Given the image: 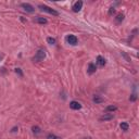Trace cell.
Masks as SVG:
<instances>
[{
  "instance_id": "1",
  "label": "cell",
  "mask_w": 139,
  "mask_h": 139,
  "mask_svg": "<svg viewBox=\"0 0 139 139\" xmlns=\"http://www.w3.org/2000/svg\"><path fill=\"white\" fill-rule=\"evenodd\" d=\"M46 58V53H45V50H38L37 52H36L35 57L33 58V61L34 62H41L44 61V59Z\"/></svg>"
},
{
  "instance_id": "15",
  "label": "cell",
  "mask_w": 139,
  "mask_h": 139,
  "mask_svg": "<svg viewBox=\"0 0 139 139\" xmlns=\"http://www.w3.org/2000/svg\"><path fill=\"white\" fill-rule=\"evenodd\" d=\"M47 139H61V138L55 136V135H53V134H49V135L47 136Z\"/></svg>"
},
{
  "instance_id": "20",
  "label": "cell",
  "mask_w": 139,
  "mask_h": 139,
  "mask_svg": "<svg viewBox=\"0 0 139 139\" xmlns=\"http://www.w3.org/2000/svg\"><path fill=\"white\" fill-rule=\"evenodd\" d=\"M115 12V9L114 8H110V11H109V14H113Z\"/></svg>"
},
{
  "instance_id": "6",
  "label": "cell",
  "mask_w": 139,
  "mask_h": 139,
  "mask_svg": "<svg viewBox=\"0 0 139 139\" xmlns=\"http://www.w3.org/2000/svg\"><path fill=\"white\" fill-rule=\"evenodd\" d=\"M34 22L35 23H38V24H47L48 23V20L47 19H45V17H42V16H37V17H35L34 19Z\"/></svg>"
},
{
  "instance_id": "13",
  "label": "cell",
  "mask_w": 139,
  "mask_h": 139,
  "mask_svg": "<svg viewBox=\"0 0 139 139\" xmlns=\"http://www.w3.org/2000/svg\"><path fill=\"white\" fill-rule=\"evenodd\" d=\"M121 128H122V131H128L129 126H128V124H127V123H122V124H121Z\"/></svg>"
},
{
  "instance_id": "4",
  "label": "cell",
  "mask_w": 139,
  "mask_h": 139,
  "mask_svg": "<svg viewBox=\"0 0 139 139\" xmlns=\"http://www.w3.org/2000/svg\"><path fill=\"white\" fill-rule=\"evenodd\" d=\"M83 8V1H76L75 3L73 4V11L74 12H79Z\"/></svg>"
},
{
  "instance_id": "11",
  "label": "cell",
  "mask_w": 139,
  "mask_h": 139,
  "mask_svg": "<svg viewBox=\"0 0 139 139\" xmlns=\"http://www.w3.org/2000/svg\"><path fill=\"white\" fill-rule=\"evenodd\" d=\"M93 100V102H95V103H101V102H103V101H104L103 98L99 97V96H95Z\"/></svg>"
},
{
  "instance_id": "3",
  "label": "cell",
  "mask_w": 139,
  "mask_h": 139,
  "mask_svg": "<svg viewBox=\"0 0 139 139\" xmlns=\"http://www.w3.org/2000/svg\"><path fill=\"white\" fill-rule=\"evenodd\" d=\"M21 7L26 11V12H28V13H33L35 11L34 7H33L32 4H30V3H22Z\"/></svg>"
},
{
  "instance_id": "17",
  "label": "cell",
  "mask_w": 139,
  "mask_h": 139,
  "mask_svg": "<svg viewBox=\"0 0 139 139\" xmlns=\"http://www.w3.org/2000/svg\"><path fill=\"white\" fill-rule=\"evenodd\" d=\"M33 131H34V134H39L40 133V128L38 126H34V127H33Z\"/></svg>"
},
{
  "instance_id": "7",
  "label": "cell",
  "mask_w": 139,
  "mask_h": 139,
  "mask_svg": "<svg viewBox=\"0 0 139 139\" xmlns=\"http://www.w3.org/2000/svg\"><path fill=\"white\" fill-rule=\"evenodd\" d=\"M70 108L73 110H79L80 108H82V104L77 101H72L71 103H70Z\"/></svg>"
},
{
  "instance_id": "19",
  "label": "cell",
  "mask_w": 139,
  "mask_h": 139,
  "mask_svg": "<svg viewBox=\"0 0 139 139\" xmlns=\"http://www.w3.org/2000/svg\"><path fill=\"white\" fill-rule=\"evenodd\" d=\"M15 72H16V74H19L20 76H23V73H22V71H21V69H15Z\"/></svg>"
},
{
  "instance_id": "12",
  "label": "cell",
  "mask_w": 139,
  "mask_h": 139,
  "mask_svg": "<svg viewBox=\"0 0 139 139\" xmlns=\"http://www.w3.org/2000/svg\"><path fill=\"white\" fill-rule=\"evenodd\" d=\"M124 20V14H122V13H120V14H117V16H116V19H115V21H116V23L117 24H120L121 22Z\"/></svg>"
},
{
  "instance_id": "2",
  "label": "cell",
  "mask_w": 139,
  "mask_h": 139,
  "mask_svg": "<svg viewBox=\"0 0 139 139\" xmlns=\"http://www.w3.org/2000/svg\"><path fill=\"white\" fill-rule=\"evenodd\" d=\"M39 9L41 11H45V12L49 13V14H52V15H55V16H58L59 15V12H57L55 10H53V9H51L50 7L46 6V4H40L39 6Z\"/></svg>"
},
{
  "instance_id": "18",
  "label": "cell",
  "mask_w": 139,
  "mask_h": 139,
  "mask_svg": "<svg viewBox=\"0 0 139 139\" xmlns=\"http://www.w3.org/2000/svg\"><path fill=\"white\" fill-rule=\"evenodd\" d=\"M136 99H137V96H136L135 93H133V95L131 96V98H129V100H131V101H135Z\"/></svg>"
},
{
  "instance_id": "10",
  "label": "cell",
  "mask_w": 139,
  "mask_h": 139,
  "mask_svg": "<svg viewBox=\"0 0 139 139\" xmlns=\"http://www.w3.org/2000/svg\"><path fill=\"white\" fill-rule=\"evenodd\" d=\"M97 63H98V65H100V66H104V65H105V60H104V58L101 57V55H98V58H97Z\"/></svg>"
},
{
  "instance_id": "5",
  "label": "cell",
  "mask_w": 139,
  "mask_h": 139,
  "mask_svg": "<svg viewBox=\"0 0 139 139\" xmlns=\"http://www.w3.org/2000/svg\"><path fill=\"white\" fill-rule=\"evenodd\" d=\"M66 40H68V42L70 45H73V46L77 44V38L74 35H69L68 37H66Z\"/></svg>"
},
{
  "instance_id": "9",
  "label": "cell",
  "mask_w": 139,
  "mask_h": 139,
  "mask_svg": "<svg viewBox=\"0 0 139 139\" xmlns=\"http://www.w3.org/2000/svg\"><path fill=\"white\" fill-rule=\"evenodd\" d=\"M112 118H113V114L112 113H105L104 115H102L101 117L99 118L100 121H110V120H112Z\"/></svg>"
},
{
  "instance_id": "8",
  "label": "cell",
  "mask_w": 139,
  "mask_h": 139,
  "mask_svg": "<svg viewBox=\"0 0 139 139\" xmlns=\"http://www.w3.org/2000/svg\"><path fill=\"white\" fill-rule=\"evenodd\" d=\"M97 71V66H96V64H93V63H89V65H88V70H87V72H88V74H93L95 72Z\"/></svg>"
},
{
  "instance_id": "16",
  "label": "cell",
  "mask_w": 139,
  "mask_h": 139,
  "mask_svg": "<svg viewBox=\"0 0 139 139\" xmlns=\"http://www.w3.org/2000/svg\"><path fill=\"white\" fill-rule=\"evenodd\" d=\"M47 41H48L50 45H54L55 44V39H54V38H52V37H48V38H47Z\"/></svg>"
},
{
  "instance_id": "14",
  "label": "cell",
  "mask_w": 139,
  "mask_h": 139,
  "mask_svg": "<svg viewBox=\"0 0 139 139\" xmlns=\"http://www.w3.org/2000/svg\"><path fill=\"white\" fill-rule=\"evenodd\" d=\"M115 110H117V108H116L115 105H109V107L107 108L108 112H113V111H115Z\"/></svg>"
},
{
  "instance_id": "21",
  "label": "cell",
  "mask_w": 139,
  "mask_h": 139,
  "mask_svg": "<svg viewBox=\"0 0 139 139\" xmlns=\"http://www.w3.org/2000/svg\"><path fill=\"white\" fill-rule=\"evenodd\" d=\"M0 59H1V58H0Z\"/></svg>"
}]
</instances>
